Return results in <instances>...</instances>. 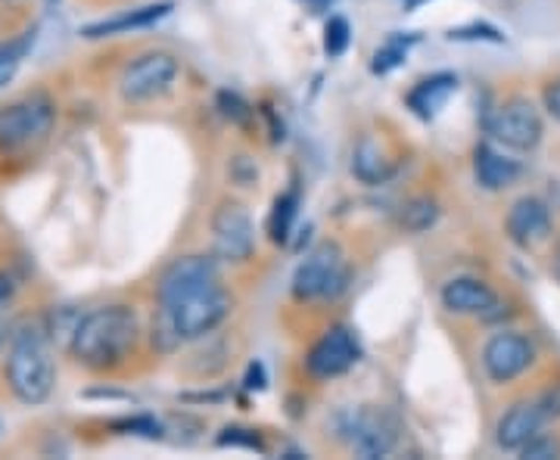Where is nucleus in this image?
<instances>
[{"instance_id":"13","label":"nucleus","mask_w":560,"mask_h":460,"mask_svg":"<svg viewBox=\"0 0 560 460\" xmlns=\"http://www.w3.org/2000/svg\"><path fill=\"white\" fill-rule=\"evenodd\" d=\"M504 224H508L511 240L523 249H533L551 237V209L539 197H523L511 205Z\"/></svg>"},{"instance_id":"7","label":"nucleus","mask_w":560,"mask_h":460,"mask_svg":"<svg viewBox=\"0 0 560 460\" xmlns=\"http://www.w3.org/2000/svg\"><path fill=\"white\" fill-rule=\"evenodd\" d=\"M178 72L180 66L172 54H165V50H150V54H143V57H138V60H131L125 66V72H121L119 79L121 97L128 103L156 101V97L172 91Z\"/></svg>"},{"instance_id":"10","label":"nucleus","mask_w":560,"mask_h":460,"mask_svg":"<svg viewBox=\"0 0 560 460\" xmlns=\"http://www.w3.org/2000/svg\"><path fill=\"white\" fill-rule=\"evenodd\" d=\"M212 243L221 261L241 264L256 249V227L241 202H221L212 215Z\"/></svg>"},{"instance_id":"15","label":"nucleus","mask_w":560,"mask_h":460,"mask_svg":"<svg viewBox=\"0 0 560 460\" xmlns=\"http://www.w3.org/2000/svg\"><path fill=\"white\" fill-rule=\"evenodd\" d=\"M442 305L452 315H489L499 308V296L489 283L477 281V278H458V281L445 283Z\"/></svg>"},{"instance_id":"22","label":"nucleus","mask_w":560,"mask_h":460,"mask_svg":"<svg viewBox=\"0 0 560 460\" xmlns=\"http://www.w3.org/2000/svg\"><path fill=\"white\" fill-rule=\"evenodd\" d=\"M32 44H35V32H25L20 38L0 44V87H7L10 81L16 79V72H20L22 60L28 57Z\"/></svg>"},{"instance_id":"34","label":"nucleus","mask_w":560,"mask_h":460,"mask_svg":"<svg viewBox=\"0 0 560 460\" xmlns=\"http://www.w3.org/2000/svg\"><path fill=\"white\" fill-rule=\"evenodd\" d=\"M308 3H318L320 7V3H330V0H308Z\"/></svg>"},{"instance_id":"2","label":"nucleus","mask_w":560,"mask_h":460,"mask_svg":"<svg viewBox=\"0 0 560 460\" xmlns=\"http://www.w3.org/2000/svg\"><path fill=\"white\" fill-rule=\"evenodd\" d=\"M7 380H10V389L22 404L35 408V404H44L50 399L54 382H57V367H54L50 345L38 330L20 333L13 340L10 358H7Z\"/></svg>"},{"instance_id":"9","label":"nucleus","mask_w":560,"mask_h":460,"mask_svg":"<svg viewBox=\"0 0 560 460\" xmlns=\"http://www.w3.org/2000/svg\"><path fill=\"white\" fill-rule=\"evenodd\" d=\"M489 134L499 143H504L508 150H517V153H529L541 143L545 134V121H541L539 109L529 101H508L501 106L499 113L489 121Z\"/></svg>"},{"instance_id":"17","label":"nucleus","mask_w":560,"mask_h":460,"mask_svg":"<svg viewBox=\"0 0 560 460\" xmlns=\"http://www.w3.org/2000/svg\"><path fill=\"white\" fill-rule=\"evenodd\" d=\"M474 172H477L480 187H486V190H504V187L517 184V178L523 175V165L499 153V150H492L489 143H482L474 153Z\"/></svg>"},{"instance_id":"33","label":"nucleus","mask_w":560,"mask_h":460,"mask_svg":"<svg viewBox=\"0 0 560 460\" xmlns=\"http://www.w3.org/2000/svg\"><path fill=\"white\" fill-rule=\"evenodd\" d=\"M555 264H558V274H560V246H558V259H555Z\"/></svg>"},{"instance_id":"12","label":"nucleus","mask_w":560,"mask_h":460,"mask_svg":"<svg viewBox=\"0 0 560 460\" xmlns=\"http://www.w3.org/2000/svg\"><path fill=\"white\" fill-rule=\"evenodd\" d=\"M359 355V340L352 337V330L349 327H334L312 345L305 364H308V374L315 380H334V377H342L346 370H352Z\"/></svg>"},{"instance_id":"26","label":"nucleus","mask_w":560,"mask_h":460,"mask_svg":"<svg viewBox=\"0 0 560 460\" xmlns=\"http://www.w3.org/2000/svg\"><path fill=\"white\" fill-rule=\"evenodd\" d=\"M219 106H221V113H224V116H228L231 121H237V125H246V121H249V116H253L249 103L243 101L241 94H231V91H221Z\"/></svg>"},{"instance_id":"18","label":"nucleus","mask_w":560,"mask_h":460,"mask_svg":"<svg viewBox=\"0 0 560 460\" xmlns=\"http://www.w3.org/2000/svg\"><path fill=\"white\" fill-rule=\"evenodd\" d=\"M455 91H458V79L448 72H440V75L420 81L418 87L408 94V106L418 113L420 119H433L440 109H445V103L452 101Z\"/></svg>"},{"instance_id":"16","label":"nucleus","mask_w":560,"mask_h":460,"mask_svg":"<svg viewBox=\"0 0 560 460\" xmlns=\"http://www.w3.org/2000/svg\"><path fill=\"white\" fill-rule=\"evenodd\" d=\"M175 10L172 0H162V3H147V7H138L131 13H121V16H113V20H101L84 25V38L97 40V38H113V35H125V32H135V28H150L160 20H165L168 13Z\"/></svg>"},{"instance_id":"21","label":"nucleus","mask_w":560,"mask_h":460,"mask_svg":"<svg viewBox=\"0 0 560 460\" xmlns=\"http://www.w3.org/2000/svg\"><path fill=\"white\" fill-rule=\"evenodd\" d=\"M399 221L408 234H423V231H430L440 221V205H436V200H430V197H418V200L401 205Z\"/></svg>"},{"instance_id":"30","label":"nucleus","mask_w":560,"mask_h":460,"mask_svg":"<svg viewBox=\"0 0 560 460\" xmlns=\"http://www.w3.org/2000/svg\"><path fill=\"white\" fill-rule=\"evenodd\" d=\"M545 109H548L551 119L560 121V79L545 87Z\"/></svg>"},{"instance_id":"27","label":"nucleus","mask_w":560,"mask_h":460,"mask_svg":"<svg viewBox=\"0 0 560 460\" xmlns=\"http://www.w3.org/2000/svg\"><path fill=\"white\" fill-rule=\"evenodd\" d=\"M521 455L526 460H548V458H560V445L551 436H536V439H529L521 448Z\"/></svg>"},{"instance_id":"23","label":"nucleus","mask_w":560,"mask_h":460,"mask_svg":"<svg viewBox=\"0 0 560 460\" xmlns=\"http://www.w3.org/2000/svg\"><path fill=\"white\" fill-rule=\"evenodd\" d=\"M349 40H352L349 20H342V16H330L327 25H324V54H327L330 60H337V57L346 54Z\"/></svg>"},{"instance_id":"4","label":"nucleus","mask_w":560,"mask_h":460,"mask_svg":"<svg viewBox=\"0 0 560 460\" xmlns=\"http://www.w3.org/2000/svg\"><path fill=\"white\" fill-rule=\"evenodd\" d=\"M349 286V268L337 243H320L293 274V296L302 302L337 299Z\"/></svg>"},{"instance_id":"25","label":"nucleus","mask_w":560,"mask_h":460,"mask_svg":"<svg viewBox=\"0 0 560 460\" xmlns=\"http://www.w3.org/2000/svg\"><path fill=\"white\" fill-rule=\"evenodd\" d=\"M219 445L221 448H249V451H265V441L256 429H243V426H228L224 433L219 436Z\"/></svg>"},{"instance_id":"6","label":"nucleus","mask_w":560,"mask_h":460,"mask_svg":"<svg viewBox=\"0 0 560 460\" xmlns=\"http://www.w3.org/2000/svg\"><path fill=\"white\" fill-rule=\"evenodd\" d=\"M342 439L359 458H386L399 441V423L383 408H359L340 421Z\"/></svg>"},{"instance_id":"29","label":"nucleus","mask_w":560,"mask_h":460,"mask_svg":"<svg viewBox=\"0 0 560 460\" xmlns=\"http://www.w3.org/2000/svg\"><path fill=\"white\" fill-rule=\"evenodd\" d=\"M539 408H541V414L551 421V417H560V386H551L545 396L539 399Z\"/></svg>"},{"instance_id":"28","label":"nucleus","mask_w":560,"mask_h":460,"mask_svg":"<svg viewBox=\"0 0 560 460\" xmlns=\"http://www.w3.org/2000/svg\"><path fill=\"white\" fill-rule=\"evenodd\" d=\"M116 429H131V433L150 436V439H156V436H160V423L153 421V417H131V421H116Z\"/></svg>"},{"instance_id":"8","label":"nucleus","mask_w":560,"mask_h":460,"mask_svg":"<svg viewBox=\"0 0 560 460\" xmlns=\"http://www.w3.org/2000/svg\"><path fill=\"white\" fill-rule=\"evenodd\" d=\"M215 286H219V261L212 256H180L162 271L156 290L162 305H175Z\"/></svg>"},{"instance_id":"19","label":"nucleus","mask_w":560,"mask_h":460,"mask_svg":"<svg viewBox=\"0 0 560 460\" xmlns=\"http://www.w3.org/2000/svg\"><path fill=\"white\" fill-rule=\"evenodd\" d=\"M352 172L355 178L364 184H383V180L393 175V160L383 153V146L371 138L355 146V156H352Z\"/></svg>"},{"instance_id":"31","label":"nucleus","mask_w":560,"mask_h":460,"mask_svg":"<svg viewBox=\"0 0 560 460\" xmlns=\"http://www.w3.org/2000/svg\"><path fill=\"white\" fill-rule=\"evenodd\" d=\"M13 296H16V281H13L10 274L0 271V308H3L7 302H13Z\"/></svg>"},{"instance_id":"1","label":"nucleus","mask_w":560,"mask_h":460,"mask_svg":"<svg viewBox=\"0 0 560 460\" xmlns=\"http://www.w3.org/2000/svg\"><path fill=\"white\" fill-rule=\"evenodd\" d=\"M140 340V320L128 305H106L84 315L72 333L69 352L88 370H113L128 358Z\"/></svg>"},{"instance_id":"11","label":"nucleus","mask_w":560,"mask_h":460,"mask_svg":"<svg viewBox=\"0 0 560 460\" xmlns=\"http://www.w3.org/2000/svg\"><path fill=\"white\" fill-rule=\"evenodd\" d=\"M536 361V345L523 333H495L482 349V367L492 382H514L523 377Z\"/></svg>"},{"instance_id":"20","label":"nucleus","mask_w":560,"mask_h":460,"mask_svg":"<svg viewBox=\"0 0 560 460\" xmlns=\"http://www.w3.org/2000/svg\"><path fill=\"white\" fill-rule=\"evenodd\" d=\"M296 215H300V193L296 190H287L275 200V209H271V221H268V231H271V240L287 243L290 234H293V224H296Z\"/></svg>"},{"instance_id":"24","label":"nucleus","mask_w":560,"mask_h":460,"mask_svg":"<svg viewBox=\"0 0 560 460\" xmlns=\"http://www.w3.org/2000/svg\"><path fill=\"white\" fill-rule=\"evenodd\" d=\"M405 57H408V40L405 38L386 40L381 50L374 54V66H371V69H374L377 75H386V72H393L396 66H401Z\"/></svg>"},{"instance_id":"14","label":"nucleus","mask_w":560,"mask_h":460,"mask_svg":"<svg viewBox=\"0 0 560 460\" xmlns=\"http://www.w3.org/2000/svg\"><path fill=\"white\" fill-rule=\"evenodd\" d=\"M545 414H541L539 401H517L511 411H504V417L495 426V439L504 451H521L529 439H536L545 426Z\"/></svg>"},{"instance_id":"5","label":"nucleus","mask_w":560,"mask_h":460,"mask_svg":"<svg viewBox=\"0 0 560 460\" xmlns=\"http://www.w3.org/2000/svg\"><path fill=\"white\" fill-rule=\"evenodd\" d=\"M231 308H234V299L221 286L197 293L190 299L175 302V305H162V311L168 315L180 342L202 340L212 330H219L221 323L228 320V315H231Z\"/></svg>"},{"instance_id":"3","label":"nucleus","mask_w":560,"mask_h":460,"mask_svg":"<svg viewBox=\"0 0 560 460\" xmlns=\"http://www.w3.org/2000/svg\"><path fill=\"white\" fill-rule=\"evenodd\" d=\"M54 121H57V106L44 91H35L10 106H0V153H13L28 143L44 141Z\"/></svg>"},{"instance_id":"32","label":"nucleus","mask_w":560,"mask_h":460,"mask_svg":"<svg viewBox=\"0 0 560 460\" xmlns=\"http://www.w3.org/2000/svg\"><path fill=\"white\" fill-rule=\"evenodd\" d=\"M420 3H423V0H408V7H420Z\"/></svg>"}]
</instances>
